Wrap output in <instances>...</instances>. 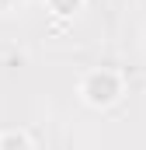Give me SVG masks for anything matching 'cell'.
Here are the masks:
<instances>
[{"label": "cell", "mask_w": 146, "mask_h": 150, "mask_svg": "<svg viewBox=\"0 0 146 150\" xmlns=\"http://www.w3.org/2000/svg\"><path fill=\"white\" fill-rule=\"evenodd\" d=\"M87 7V0H45V11L52 18H77Z\"/></svg>", "instance_id": "obj_3"}, {"label": "cell", "mask_w": 146, "mask_h": 150, "mask_svg": "<svg viewBox=\"0 0 146 150\" xmlns=\"http://www.w3.org/2000/svg\"><path fill=\"white\" fill-rule=\"evenodd\" d=\"M77 94L87 108H111L125 98V74L115 67H91L77 80Z\"/></svg>", "instance_id": "obj_1"}, {"label": "cell", "mask_w": 146, "mask_h": 150, "mask_svg": "<svg viewBox=\"0 0 146 150\" xmlns=\"http://www.w3.org/2000/svg\"><path fill=\"white\" fill-rule=\"evenodd\" d=\"M0 150H35L28 129H0Z\"/></svg>", "instance_id": "obj_2"}]
</instances>
